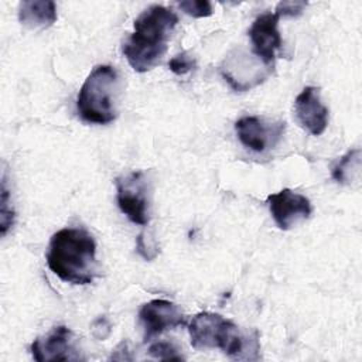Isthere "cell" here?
<instances>
[{
	"instance_id": "3",
	"label": "cell",
	"mask_w": 362,
	"mask_h": 362,
	"mask_svg": "<svg viewBox=\"0 0 362 362\" xmlns=\"http://www.w3.org/2000/svg\"><path fill=\"white\" fill-rule=\"evenodd\" d=\"M191 345L195 349L219 348L225 355L233 359H253L249 349L257 352V332L242 335L238 325L219 314L202 311L192 317L188 324Z\"/></svg>"
},
{
	"instance_id": "4",
	"label": "cell",
	"mask_w": 362,
	"mask_h": 362,
	"mask_svg": "<svg viewBox=\"0 0 362 362\" xmlns=\"http://www.w3.org/2000/svg\"><path fill=\"white\" fill-rule=\"evenodd\" d=\"M120 79L110 65H98L82 83L76 109L79 117L92 124H107L117 117V96Z\"/></svg>"
},
{
	"instance_id": "11",
	"label": "cell",
	"mask_w": 362,
	"mask_h": 362,
	"mask_svg": "<svg viewBox=\"0 0 362 362\" xmlns=\"http://www.w3.org/2000/svg\"><path fill=\"white\" fill-rule=\"evenodd\" d=\"M294 112L298 124L313 136H320L328 124V107L321 102L320 89L305 86L294 100Z\"/></svg>"
},
{
	"instance_id": "13",
	"label": "cell",
	"mask_w": 362,
	"mask_h": 362,
	"mask_svg": "<svg viewBox=\"0 0 362 362\" xmlns=\"http://www.w3.org/2000/svg\"><path fill=\"white\" fill-rule=\"evenodd\" d=\"M359 148H352L346 154H344L339 161L332 168V178L337 182L349 185L354 177H358L359 174Z\"/></svg>"
},
{
	"instance_id": "2",
	"label": "cell",
	"mask_w": 362,
	"mask_h": 362,
	"mask_svg": "<svg viewBox=\"0 0 362 362\" xmlns=\"http://www.w3.org/2000/svg\"><path fill=\"white\" fill-rule=\"evenodd\" d=\"M47 264L62 281L89 284L96 274V243L82 228H64L55 232L48 245Z\"/></svg>"
},
{
	"instance_id": "18",
	"label": "cell",
	"mask_w": 362,
	"mask_h": 362,
	"mask_svg": "<svg viewBox=\"0 0 362 362\" xmlns=\"http://www.w3.org/2000/svg\"><path fill=\"white\" fill-rule=\"evenodd\" d=\"M307 7V1L303 0H284L277 3L274 14L279 17H298Z\"/></svg>"
},
{
	"instance_id": "9",
	"label": "cell",
	"mask_w": 362,
	"mask_h": 362,
	"mask_svg": "<svg viewBox=\"0 0 362 362\" xmlns=\"http://www.w3.org/2000/svg\"><path fill=\"white\" fill-rule=\"evenodd\" d=\"M139 320L144 329V341H150L167 329L185 325V317L180 307L163 298L143 304L139 311Z\"/></svg>"
},
{
	"instance_id": "15",
	"label": "cell",
	"mask_w": 362,
	"mask_h": 362,
	"mask_svg": "<svg viewBox=\"0 0 362 362\" xmlns=\"http://www.w3.org/2000/svg\"><path fill=\"white\" fill-rule=\"evenodd\" d=\"M178 7L195 18H204L212 14V6L208 0H184L178 3Z\"/></svg>"
},
{
	"instance_id": "16",
	"label": "cell",
	"mask_w": 362,
	"mask_h": 362,
	"mask_svg": "<svg viewBox=\"0 0 362 362\" xmlns=\"http://www.w3.org/2000/svg\"><path fill=\"white\" fill-rule=\"evenodd\" d=\"M148 355H151L153 358L161 359V361L182 359V356L178 354V349L173 344L165 342V341H158V342H154L153 345H150Z\"/></svg>"
},
{
	"instance_id": "17",
	"label": "cell",
	"mask_w": 362,
	"mask_h": 362,
	"mask_svg": "<svg viewBox=\"0 0 362 362\" xmlns=\"http://www.w3.org/2000/svg\"><path fill=\"white\" fill-rule=\"evenodd\" d=\"M168 66L171 72H174L175 75H185L195 68V59L188 52L184 51L173 57L168 62Z\"/></svg>"
},
{
	"instance_id": "12",
	"label": "cell",
	"mask_w": 362,
	"mask_h": 362,
	"mask_svg": "<svg viewBox=\"0 0 362 362\" xmlns=\"http://www.w3.org/2000/svg\"><path fill=\"white\" fill-rule=\"evenodd\" d=\"M18 21L30 30H44L57 21V4L52 0H24L18 6Z\"/></svg>"
},
{
	"instance_id": "10",
	"label": "cell",
	"mask_w": 362,
	"mask_h": 362,
	"mask_svg": "<svg viewBox=\"0 0 362 362\" xmlns=\"http://www.w3.org/2000/svg\"><path fill=\"white\" fill-rule=\"evenodd\" d=\"M279 18L280 17L274 13L260 14L249 28L253 54L267 66H273L276 51L281 48V35L277 28Z\"/></svg>"
},
{
	"instance_id": "7",
	"label": "cell",
	"mask_w": 362,
	"mask_h": 362,
	"mask_svg": "<svg viewBox=\"0 0 362 362\" xmlns=\"http://www.w3.org/2000/svg\"><path fill=\"white\" fill-rule=\"evenodd\" d=\"M266 202L276 225L283 230H288L298 222L307 219L313 212L310 199L288 188L270 194Z\"/></svg>"
},
{
	"instance_id": "20",
	"label": "cell",
	"mask_w": 362,
	"mask_h": 362,
	"mask_svg": "<svg viewBox=\"0 0 362 362\" xmlns=\"http://www.w3.org/2000/svg\"><path fill=\"white\" fill-rule=\"evenodd\" d=\"M103 329L110 331V325L105 317H100L93 322V335L99 339H105L106 334H103Z\"/></svg>"
},
{
	"instance_id": "1",
	"label": "cell",
	"mask_w": 362,
	"mask_h": 362,
	"mask_svg": "<svg viewBox=\"0 0 362 362\" xmlns=\"http://www.w3.org/2000/svg\"><path fill=\"white\" fill-rule=\"evenodd\" d=\"M178 23L177 14L164 6H150L134 20V31L122 52L136 72L153 69L167 52V42Z\"/></svg>"
},
{
	"instance_id": "5",
	"label": "cell",
	"mask_w": 362,
	"mask_h": 362,
	"mask_svg": "<svg viewBox=\"0 0 362 362\" xmlns=\"http://www.w3.org/2000/svg\"><path fill=\"white\" fill-rule=\"evenodd\" d=\"M116 201L120 211L133 223L146 226L150 222V212L144 173L133 171L116 178Z\"/></svg>"
},
{
	"instance_id": "6",
	"label": "cell",
	"mask_w": 362,
	"mask_h": 362,
	"mask_svg": "<svg viewBox=\"0 0 362 362\" xmlns=\"http://www.w3.org/2000/svg\"><path fill=\"white\" fill-rule=\"evenodd\" d=\"M30 351L33 358L38 362L82 359L75 342L74 332L65 325L54 327L47 335L34 339Z\"/></svg>"
},
{
	"instance_id": "19",
	"label": "cell",
	"mask_w": 362,
	"mask_h": 362,
	"mask_svg": "<svg viewBox=\"0 0 362 362\" xmlns=\"http://www.w3.org/2000/svg\"><path fill=\"white\" fill-rule=\"evenodd\" d=\"M136 250H137V253H139L141 257H144L146 260H151V259H154V257L157 256V249H156V246H151L150 243H147L143 233H140L139 238H137Z\"/></svg>"
},
{
	"instance_id": "8",
	"label": "cell",
	"mask_w": 362,
	"mask_h": 362,
	"mask_svg": "<svg viewBox=\"0 0 362 362\" xmlns=\"http://www.w3.org/2000/svg\"><path fill=\"white\" fill-rule=\"evenodd\" d=\"M284 129V122L270 124L259 116H243L235 123L238 139L245 147L255 153H264L276 146L283 136Z\"/></svg>"
},
{
	"instance_id": "14",
	"label": "cell",
	"mask_w": 362,
	"mask_h": 362,
	"mask_svg": "<svg viewBox=\"0 0 362 362\" xmlns=\"http://www.w3.org/2000/svg\"><path fill=\"white\" fill-rule=\"evenodd\" d=\"M0 232L1 236L7 233V230L13 226L14 222V211L11 206L8 208V191L6 188V180L3 177L1 181V199H0Z\"/></svg>"
}]
</instances>
